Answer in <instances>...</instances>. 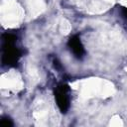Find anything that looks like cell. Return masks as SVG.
Instances as JSON below:
<instances>
[{
    "label": "cell",
    "mask_w": 127,
    "mask_h": 127,
    "mask_svg": "<svg viewBox=\"0 0 127 127\" xmlns=\"http://www.w3.org/2000/svg\"><path fill=\"white\" fill-rule=\"evenodd\" d=\"M56 100H57V104L59 105V107L62 111H65L67 109L68 103H69V98H68L66 88L64 86L58 87V89L56 91Z\"/></svg>",
    "instance_id": "obj_1"
},
{
    "label": "cell",
    "mask_w": 127,
    "mask_h": 127,
    "mask_svg": "<svg viewBox=\"0 0 127 127\" xmlns=\"http://www.w3.org/2000/svg\"><path fill=\"white\" fill-rule=\"evenodd\" d=\"M69 46L72 53L75 56H81L83 54V46L78 38H72L69 41Z\"/></svg>",
    "instance_id": "obj_2"
}]
</instances>
